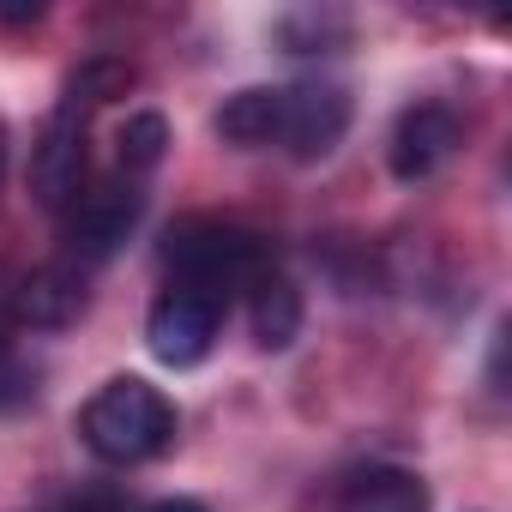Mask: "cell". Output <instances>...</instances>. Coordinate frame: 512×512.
Here are the masks:
<instances>
[{
	"label": "cell",
	"instance_id": "cell-1",
	"mask_svg": "<svg viewBox=\"0 0 512 512\" xmlns=\"http://www.w3.org/2000/svg\"><path fill=\"white\" fill-rule=\"evenodd\" d=\"M79 434L103 464H145L175 446V404L151 380L121 374L91 392V404L79 410Z\"/></svg>",
	"mask_w": 512,
	"mask_h": 512
},
{
	"label": "cell",
	"instance_id": "cell-9",
	"mask_svg": "<svg viewBox=\"0 0 512 512\" xmlns=\"http://www.w3.org/2000/svg\"><path fill=\"white\" fill-rule=\"evenodd\" d=\"M338 512H428V488L416 470H398V464H368L344 482L338 494Z\"/></svg>",
	"mask_w": 512,
	"mask_h": 512
},
{
	"label": "cell",
	"instance_id": "cell-2",
	"mask_svg": "<svg viewBox=\"0 0 512 512\" xmlns=\"http://www.w3.org/2000/svg\"><path fill=\"white\" fill-rule=\"evenodd\" d=\"M163 266L175 272V284H193V290L229 302V290H247L266 272V247H260V235H247L235 223L187 217L163 235Z\"/></svg>",
	"mask_w": 512,
	"mask_h": 512
},
{
	"label": "cell",
	"instance_id": "cell-7",
	"mask_svg": "<svg viewBox=\"0 0 512 512\" xmlns=\"http://www.w3.org/2000/svg\"><path fill=\"white\" fill-rule=\"evenodd\" d=\"M458 139H464V127H458V115H452L446 103H416V109H404L398 127H392V175H398V181H428V175L458 151Z\"/></svg>",
	"mask_w": 512,
	"mask_h": 512
},
{
	"label": "cell",
	"instance_id": "cell-11",
	"mask_svg": "<svg viewBox=\"0 0 512 512\" xmlns=\"http://www.w3.org/2000/svg\"><path fill=\"white\" fill-rule=\"evenodd\" d=\"M278 109H284V85H247L217 109V133L241 151L278 145Z\"/></svg>",
	"mask_w": 512,
	"mask_h": 512
},
{
	"label": "cell",
	"instance_id": "cell-13",
	"mask_svg": "<svg viewBox=\"0 0 512 512\" xmlns=\"http://www.w3.org/2000/svg\"><path fill=\"white\" fill-rule=\"evenodd\" d=\"M133 85H139V73H133L127 61H115V55H97V61H85V67L67 79V97H61V103H73L79 115H97L103 103L127 97Z\"/></svg>",
	"mask_w": 512,
	"mask_h": 512
},
{
	"label": "cell",
	"instance_id": "cell-10",
	"mask_svg": "<svg viewBox=\"0 0 512 512\" xmlns=\"http://www.w3.org/2000/svg\"><path fill=\"white\" fill-rule=\"evenodd\" d=\"M253 296H247V320H253V344L260 350H290L296 344V332H302V296H296V284L284 278V272H260L247 284Z\"/></svg>",
	"mask_w": 512,
	"mask_h": 512
},
{
	"label": "cell",
	"instance_id": "cell-12",
	"mask_svg": "<svg viewBox=\"0 0 512 512\" xmlns=\"http://www.w3.org/2000/svg\"><path fill=\"white\" fill-rule=\"evenodd\" d=\"M163 151H169V121H163L157 109H139V115H127V127H121V139H115V175L145 181V175L163 163Z\"/></svg>",
	"mask_w": 512,
	"mask_h": 512
},
{
	"label": "cell",
	"instance_id": "cell-14",
	"mask_svg": "<svg viewBox=\"0 0 512 512\" xmlns=\"http://www.w3.org/2000/svg\"><path fill=\"white\" fill-rule=\"evenodd\" d=\"M55 512H127V506H121V494H115V488H73Z\"/></svg>",
	"mask_w": 512,
	"mask_h": 512
},
{
	"label": "cell",
	"instance_id": "cell-4",
	"mask_svg": "<svg viewBox=\"0 0 512 512\" xmlns=\"http://www.w3.org/2000/svg\"><path fill=\"white\" fill-rule=\"evenodd\" d=\"M217 326H223V302L193 290V284H169L151 314H145V344L163 368H193L211 356L217 344Z\"/></svg>",
	"mask_w": 512,
	"mask_h": 512
},
{
	"label": "cell",
	"instance_id": "cell-5",
	"mask_svg": "<svg viewBox=\"0 0 512 512\" xmlns=\"http://www.w3.org/2000/svg\"><path fill=\"white\" fill-rule=\"evenodd\" d=\"M350 133V91L332 79H302L284 85V109H278V145L296 163H320L326 151H338V139Z\"/></svg>",
	"mask_w": 512,
	"mask_h": 512
},
{
	"label": "cell",
	"instance_id": "cell-15",
	"mask_svg": "<svg viewBox=\"0 0 512 512\" xmlns=\"http://www.w3.org/2000/svg\"><path fill=\"white\" fill-rule=\"evenodd\" d=\"M43 19V7L31 0V7H0V25H37Z\"/></svg>",
	"mask_w": 512,
	"mask_h": 512
},
{
	"label": "cell",
	"instance_id": "cell-16",
	"mask_svg": "<svg viewBox=\"0 0 512 512\" xmlns=\"http://www.w3.org/2000/svg\"><path fill=\"white\" fill-rule=\"evenodd\" d=\"M151 512H205V506H199V500H157Z\"/></svg>",
	"mask_w": 512,
	"mask_h": 512
},
{
	"label": "cell",
	"instance_id": "cell-8",
	"mask_svg": "<svg viewBox=\"0 0 512 512\" xmlns=\"http://www.w3.org/2000/svg\"><path fill=\"white\" fill-rule=\"evenodd\" d=\"M13 308H19L25 326H37V332H61V326H73V320L85 314V278H79L67 260H61V266H37V272L19 284Z\"/></svg>",
	"mask_w": 512,
	"mask_h": 512
},
{
	"label": "cell",
	"instance_id": "cell-6",
	"mask_svg": "<svg viewBox=\"0 0 512 512\" xmlns=\"http://www.w3.org/2000/svg\"><path fill=\"white\" fill-rule=\"evenodd\" d=\"M85 121H91V115H79L73 103H61V109L43 121L37 145H31V199H37L43 211H67V205L85 193V169H91Z\"/></svg>",
	"mask_w": 512,
	"mask_h": 512
},
{
	"label": "cell",
	"instance_id": "cell-17",
	"mask_svg": "<svg viewBox=\"0 0 512 512\" xmlns=\"http://www.w3.org/2000/svg\"><path fill=\"white\" fill-rule=\"evenodd\" d=\"M7 157H13V139H7V121H0V175H7Z\"/></svg>",
	"mask_w": 512,
	"mask_h": 512
},
{
	"label": "cell",
	"instance_id": "cell-3",
	"mask_svg": "<svg viewBox=\"0 0 512 512\" xmlns=\"http://www.w3.org/2000/svg\"><path fill=\"white\" fill-rule=\"evenodd\" d=\"M139 211H145V187L127 181V175H109V181L85 187V193L61 211V217H67V260H79V266H103L109 253L133 235Z\"/></svg>",
	"mask_w": 512,
	"mask_h": 512
}]
</instances>
